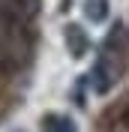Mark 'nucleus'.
Returning <instances> with one entry per match:
<instances>
[{
    "label": "nucleus",
    "mask_w": 129,
    "mask_h": 132,
    "mask_svg": "<svg viewBox=\"0 0 129 132\" xmlns=\"http://www.w3.org/2000/svg\"><path fill=\"white\" fill-rule=\"evenodd\" d=\"M84 15H87L90 21H102V18L108 15L105 0H87V3H84Z\"/></svg>",
    "instance_id": "39448f33"
},
{
    "label": "nucleus",
    "mask_w": 129,
    "mask_h": 132,
    "mask_svg": "<svg viewBox=\"0 0 129 132\" xmlns=\"http://www.w3.org/2000/svg\"><path fill=\"white\" fill-rule=\"evenodd\" d=\"M30 15L0 9V69H21L30 57Z\"/></svg>",
    "instance_id": "f257e3e1"
},
{
    "label": "nucleus",
    "mask_w": 129,
    "mask_h": 132,
    "mask_svg": "<svg viewBox=\"0 0 129 132\" xmlns=\"http://www.w3.org/2000/svg\"><path fill=\"white\" fill-rule=\"evenodd\" d=\"M123 42H126V36H123V27H114V33L108 36V42H105V51H102V57H99L96 63V72H93V78H96V90L105 93V90H111L114 81L120 78L123 72V63H126V54H123Z\"/></svg>",
    "instance_id": "f03ea898"
},
{
    "label": "nucleus",
    "mask_w": 129,
    "mask_h": 132,
    "mask_svg": "<svg viewBox=\"0 0 129 132\" xmlns=\"http://www.w3.org/2000/svg\"><path fill=\"white\" fill-rule=\"evenodd\" d=\"M42 132H75V123L63 114H48L42 120Z\"/></svg>",
    "instance_id": "20e7f679"
},
{
    "label": "nucleus",
    "mask_w": 129,
    "mask_h": 132,
    "mask_svg": "<svg viewBox=\"0 0 129 132\" xmlns=\"http://www.w3.org/2000/svg\"><path fill=\"white\" fill-rule=\"evenodd\" d=\"M63 39H66V48H69V54L72 57H84L87 54V36H84V30H81L78 24H69L66 27V33H63Z\"/></svg>",
    "instance_id": "7ed1b4c3"
}]
</instances>
